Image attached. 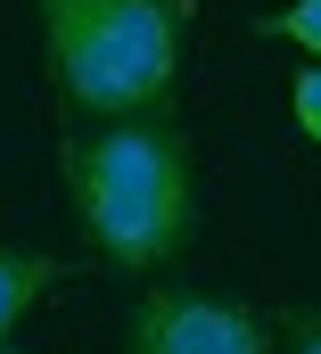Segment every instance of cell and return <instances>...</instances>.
<instances>
[{
  "label": "cell",
  "mask_w": 321,
  "mask_h": 354,
  "mask_svg": "<svg viewBox=\"0 0 321 354\" xmlns=\"http://www.w3.org/2000/svg\"><path fill=\"white\" fill-rule=\"evenodd\" d=\"M58 174L75 198L91 256L116 272H165L198 239V165L190 132L173 115H116L58 149Z\"/></svg>",
  "instance_id": "obj_1"
},
{
  "label": "cell",
  "mask_w": 321,
  "mask_h": 354,
  "mask_svg": "<svg viewBox=\"0 0 321 354\" xmlns=\"http://www.w3.org/2000/svg\"><path fill=\"white\" fill-rule=\"evenodd\" d=\"M42 75L82 124L157 115L181 83V41L198 0H33Z\"/></svg>",
  "instance_id": "obj_2"
},
{
  "label": "cell",
  "mask_w": 321,
  "mask_h": 354,
  "mask_svg": "<svg viewBox=\"0 0 321 354\" xmlns=\"http://www.w3.org/2000/svg\"><path fill=\"white\" fill-rule=\"evenodd\" d=\"M124 354H272V322L239 297L149 288L124 313Z\"/></svg>",
  "instance_id": "obj_3"
},
{
  "label": "cell",
  "mask_w": 321,
  "mask_h": 354,
  "mask_svg": "<svg viewBox=\"0 0 321 354\" xmlns=\"http://www.w3.org/2000/svg\"><path fill=\"white\" fill-rule=\"evenodd\" d=\"M58 272H66L58 256H42V248H8V239H0V338H8L42 297H50Z\"/></svg>",
  "instance_id": "obj_4"
},
{
  "label": "cell",
  "mask_w": 321,
  "mask_h": 354,
  "mask_svg": "<svg viewBox=\"0 0 321 354\" xmlns=\"http://www.w3.org/2000/svg\"><path fill=\"white\" fill-rule=\"evenodd\" d=\"M255 33H280V41H297L305 58H321V0H288V8H272Z\"/></svg>",
  "instance_id": "obj_5"
},
{
  "label": "cell",
  "mask_w": 321,
  "mask_h": 354,
  "mask_svg": "<svg viewBox=\"0 0 321 354\" xmlns=\"http://www.w3.org/2000/svg\"><path fill=\"white\" fill-rule=\"evenodd\" d=\"M288 107H297V132H305V140L321 149V58L305 66V75H297V83H288Z\"/></svg>",
  "instance_id": "obj_6"
},
{
  "label": "cell",
  "mask_w": 321,
  "mask_h": 354,
  "mask_svg": "<svg viewBox=\"0 0 321 354\" xmlns=\"http://www.w3.org/2000/svg\"><path fill=\"white\" fill-rule=\"evenodd\" d=\"M288 354H321V313H297L288 322Z\"/></svg>",
  "instance_id": "obj_7"
},
{
  "label": "cell",
  "mask_w": 321,
  "mask_h": 354,
  "mask_svg": "<svg viewBox=\"0 0 321 354\" xmlns=\"http://www.w3.org/2000/svg\"><path fill=\"white\" fill-rule=\"evenodd\" d=\"M0 354H17V346H8V338H0Z\"/></svg>",
  "instance_id": "obj_8"
}]
</instances>
